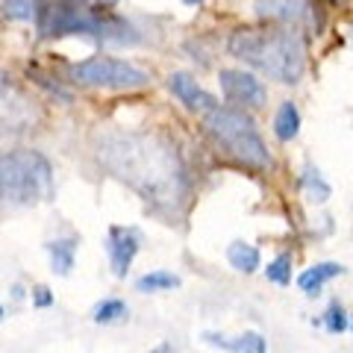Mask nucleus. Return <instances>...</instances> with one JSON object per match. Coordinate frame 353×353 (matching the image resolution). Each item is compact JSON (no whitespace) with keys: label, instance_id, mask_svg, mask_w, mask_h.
Returning <instances> with one entry per match:
<instances>
[{"label":"nucleus","instance_id":"nucleus-1","mask_svg":"<svg viewBox=\"0 0 353 353\" xmlns=\"http://www.w3.org/2000/svg\"><path fill=\"white\" fill-rule=\"evenodd\" d=\"M103 168L157 206H176L185 194V174L176 153L145 132H109L97 141Z\"/></svg>","mask_w":353,"mask_h":353},{"label":"nucleus","instance_id":"nucleus-2","mask_svg":"<svg viewBox=\"0 0 353 353\" xmlns=\"http://www.w3.org/2000/svg\"><path fill=\"white\" fill-rule=\"evenodd\" d=\"M227 48L236 59L253 65L256 71L283 85H294L306 71V48L294 30H239L230 36Z\"/></svg>","mask_w":353,"mask_h":353},{"label":"nucleus","instance_id":"nucleus-3","mask_svg":"<svg viewBox=\"0 0 353 353\" xmlns=\"http://www.w3.org/2000/svg\"><path fill=\"white\" fill-rule=\"evenodd\" d=\"M53 197V168L39 150L0 153V206L27 209Z\"/></svg>","mask_w":353,"mask_h":353},{"label":"nucleus","instance_id":"nucleus-4","mask_svg":"<svg viewBox=\"0 0 353 353\" xmlns=\"http://www.w3.org/2000/svg\"><path fill=\"white\" fill-rule=\"evenodd\" d=\"M203 127L209 132V139L233 162L245 165V168H256V171L271 168V153L265 148L253 118H248V112L233 109V106H215L212 112H206Z\"/></svg>","mask_w":353,"mask_h":353},{"label":"nucleus","instance_id":"nucleus-5","mask_svg":"<svg viewBox=\"0 0 353 353\" xmlns=\"http://www.w3.org/2000/svg\"><path fill=\"white\" fill-rule=\"evenodd\" d=\"M71 80L80 85H92V88H141L150 83V77L124 59L92 57V59H83L74 65Z\"/></svg>","mask_w":353,"mask_h":353},{"label":"nucleus","instance_id":"nucleus-6","mask_svg":"<svg viewBox=\"0 0 353 353\" xmlns=\"http://www.w3.org/2000/svg\"><path fill=\"white\" fill-rule=\"evenodd\" d=\"M262 21L285 27H318V9L312 0H256Z\"/></svg>","mask_w":353,"mask_h":353},{"label":"nucleus","instance_id":"nucleus-7","mask_svg":"<svg viewBox=\"0 0 353 353\" xmlns=\"http://www.w3.org/2000/svg\"><path fill=\"white\" fill-rule=\"evenodd\" d=\"M221 92H224L227 101L248 106V109H262L265 101H268L265 85L256 80V77L248 74V71H236V68L221 71Z\"/></svg>","mask_w":353,"mask_h":353},{"label":"nucleus","instance_id":"nucleus-8","mask_svg":"<svg viewBox=\"0 0 353 353\" xmlns=\"http://www.w3.org/2000/svg\"><path fill=\"white\" fill-rule=\"evenodd\" d=\"M106 253H109V265H112L115 277H127L130 265L139 253V233L136 230H124V227H109Z\"/></svg>","mask_w":353,"mask_h":353},{"label":"nucleus","instance_id":"nucleus-9","mask_svg":"<svg viewBox=\"0 0 353 353\" xmlns=\"http://www.w3.org/2000/svg\"><path fill=\"white\" fill-rule=\"evenodd\" d=\"M168 88L176 94V101H180L183 106H189L192 112H212V109L218 106V101L209 92H203L201 83H194V77L192 74H185V71H176L168 77Z\"/></svg>","mask_w":353,"mask_h":353},{"label":"nucleus","instance_id":"nucleus-10","mask_svg":"<svg viewBox=\"0 0 353 353\" xmlns=\"http://www.w3.org/2000/svg\"><path fill=\"white\" fill-rule=\"evenodd\" d=\"M203 341L227 353H268V341L259 333H241V336H224V333H203Z\"/></svg>","mask_w":353,"mask_h":353},{"label":"nucleus","instance_id":"nucleus-11","mask_svg":"<svg viewBox=\"0 0 353 353\" xmlns=\"http://www.w3.org/2000/svg\"><path fill=\"white\" fill-rule=\"evenodd\" d=\"M48 253H50V265H53V274L59 277H68L74 271V259H77V239H57V241H48Z\"/></svg>","mask_w":353,"mask_h":353},{"label":"nucleus","instance_id":"nucleus-12","mask_svg":"<svg viewBox=\"0 0 353 353\" xmlns=\"http://www.w3.org/2000/svg\"><path fill=\"white\" fill-rule=\"evenodd\" d=\"M345 271L341 265H336V262H321V265H312L309 271H303L301 277H297V285L306 292V294H315L321 285L327 283V280H336L339 274Z\"/></svg>","mask_w":353,"mask_h":353},{"label":"nucleus","instance_id":"nucleus-13","mask_svg":"<svg viewBox=\"0 0 353 353\" xmlns=\"http://www.w3.org/2000/svg\"><path fill=\"white\" fill-rule=\"evenodd\" d=\"M227 259L236 271L253 274L259 268V248H253L250 241H233V245L227 248Z\"/></svg>","mask_w":353,"mask_h":353},{"label":"nucleus","instance_id":"nucleus-14","mask_svg":"<svg viewBox=\"0 0 353 353\" xmlns=\"http://www.w3.org/2000/svg\"><path fill=\"white\" fill-rule=\"evenodd\" d=\"M301 130V112H297L294 103H283L274 115V132H277L280 141H292Z\"/></svg>","mask_w":353,"mask_h":353},{"label":"nucleus","instance_id":"nucleus-15","mask_svg":"<svg viewBox=\"0 0 353 353\" xmlns=\"http://www.w3.org/2000/svg\"><path fill=\"white\" fill-rule=\"evenodd\" d=\"M176 285H180V277H176V274H171V271H150V274H145V277H139L136 289L153 294V292L176 289Z\"/></svg>","mask_w":353,"mask_h":353},{"label":"nucleus","instance_id":"nucleus-16","mask_svg":"<svg viewBox=\"0 0 353 353\" xmlns=\"http://www.w3.org/2000/svg\"><path fill=\"white\" fill-rule=\"evenodd\" d=\"M130 315V309L124 301H115V297H109V301L97 303L94 309V321L97 324H115V321H124V318Z\"/></svg>","mask_w":353,"mask_h":353},{"label":"nucleus","instance_id":"nucleus-17","mask_svg":"<svg viewBox=\"0 0 353 353\" xmlns=\"http://www.w3.org/2000/svg\"><path fill=\"white\" fill-rule=\"evenodd\" d=\"M265 274H268L271 283L289 285L292 283V256H289V253H280V256L268 265V271H265Z\"/></svg>","mask_w":353,"mask_h":353},{"label":"nucleus","instance_id":"nucleus-18","mask_svg":"<svg viewBox=\"0 0 353 353\" xmlns=\"http://www.w3.org/2000/svg\"><path fill=\"white\" fill-rule=\"evenodd\" d=\"M3 15L12 21H30L36 15V0H3Z\"/></svg>","mask_w":353,"mask_h":353},{"label":"nucleus","instance_id":"nucleus-19","mask_svg":"<svg viewBox=\"0 0 353 353\" xmlns=\"http://www.w3.org/2000/svg\"><path fill=\"white\" fill-rule=\"evenodd\" d=\"M301 183L318 197V201H327V197H330V185L321 180V174H318L312 165H306V171H303V176H301Z\"/></svg>","mask_w":353,"mask_h":353},{"label":"nucleus","instance_id":"nucleus-20","mask_svg":"<svg viewBox=\"0 0 353 353\" xmlns=\"http://www.w3.org/2000/svg\"><path fill=\"white\" fill-rule=\"evenodd\" d=\"M324 327L330 330V333H341V330L347 327V315H345V309H341L339 303H330V309L324 312Z\"/></svg>","mask_w":353,"mask_h":353},{"label":"nucleus","instance_id":"nucleus-21","mask_svg":"<svg viewBox=\"0 0 353 353\" xmlns=\"http://www.w3.org/2000/svg\"><path fill=\"white\" fill-rule=\"evenodd\" d=\"M32 303H36V306H50V303H53L50 289H44V285H39V289L32 292Z\"/></svg>","mask_w":353,"mask_h":353},{"label":"nucleus","instance_id":"nucleus-22","mask_svg":"<svg viewBox=\"0 0 353 353\" xmlns=\"http://www.w3.org/2000/svg\"><path fill=\"white\" fill-rule=\"evenodd\" d=\"M185 3H189V6H197V3H203V0H185Z\"/></svg>","mask_w":353,"mask_h":353},{"label":"nucleus","instance_id":"nucleus-23","mask_svg":"<svg viewBox=\"0 0 353 353\" xmlns=\"http://www.w3.org/2000/svg\"><path fill=\"white\" fill-rule=\"evenodd\" d=\"M153 353H168V347H159V350H153Z\"/></svg>","mask_w":353,"mask_h":353},{"label":"nucleus","instance_id":"nucleus-24","mask_svg":"<svg viewBox=\"0 0 353 353\" xmlns=\"http://www.w3.org/2000/svg\"><path fill=\"white\" fill-rule=\"evenodd\" d=\"M0 321H3V306H0Z\"/></svg>","mask_w":353,"mask_h":353},{"label":"nucleus","instance_id":"nucleus-25","mask_svg":"<svg viewBox=\"0 0 353 353\" xmlns=\"http://www.w3.org/2000/svg\"><path fill=\"white\" fill-rule=\"evenodd\" d=\"M103 3H115V0H103Z\"/></svg>","mask_w":353,"mask_h":353}]
</instances>
